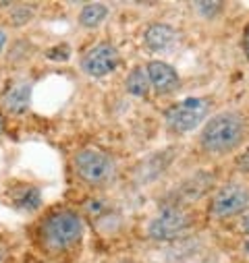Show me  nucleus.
Listing matches in <instances>:
<instances>
[{"instance_id":"ddd939ff","label":"nucleus","mask_w":249,"mask_h":263,"mask_svg":"<svg viewBox=\"0 0 249 263\" xmlns=\"http://www.w3.org/2000/svg\"><path fill=\"white\" fill-rule=\"evenodd\" d=\"M110 15V9L102 3H87L79 9V15H77V23L83 27V29H96L100 27Z\"/></svg>"},{"instance_id":"9b49d317","label":"nucleus","mask_w":249,"mask_h":263,"mask_svg":"<svg viewBox=\"0 0 249 263\" xmlns=\"http://www.w3.org/2000/svg\"><path fill=\"white\" fill-rule=\"evenodd\" d=\"M31 96H33V87L29 81H19L15 85H11L5 96H3V108L5 112L13 114V116H23L29 112L31 108Z\"/></svg>"},{"instance_id":"6ab92c4d","label":"nucleus","mask_w":249,"mask_h":263,"mask_svg":"<svg viewBox=\"0 0 249 263\" xmlns=\"http://www.w3.org/2000/svg\"><path fill=\"white\" fill-rule=\"evenodd\" d=\"M69 54H71V52H69V46H67V44H58V46H54V48H50V50L46 52L48 58H52V60H60V62H62V60H67Z\"/></svg>"},{"instance_id":"7ed1b4c3","label":"nucleus","mask_w":249,"mask_h":263,"mask_svg":"<svg viewBox=\"0 0 249 263\" xmlns=\"http://www.w3.org/2000/svg\"><path fill=\"white\" fill-rule=\"evenodd\" d=\"M73 172L85 186L104 189L116 178V162L108 152L98 147H83L73 156Z\"/></svg>"},{"instance_id":"f8f14e48","label":"nucleus","mask_w":249,"mask_h":263,"mask_svg":"<svg viewBox=\"0 0 249 263\" xmlns=\"http://www.w3.org/2000/svg\"><path fill=\"white\" fill-rule=\"evenodd\" d=\"M9 203L19 214H33L42 208V191L33 184H17L9 191Z\"/></svg>"},{"instance_id":"393cba45","label":"nucleus","mask_w":249,"mask_h":263,"mask_svg":"<svg viewBox=\"0 0 249 263\" xmlns=\"http://www.w3.org/2000/svg\"><path fill=\"white\" fill-rule=\"evenodd\" d=\"M3 259H5V249L0 247V261H3Z\"/></svg>"},{"instance_id":"5701e85b","label":"nucleus","mask_w":249,"mask_h":263,"mask_svg":"<svg viewBox=\"0 0 249 263\" xmlns=\"http://www.w3.org/2000/svg\"><path fill=\"white\" fill-rule=\"evenodd\" d=\"M5 124H7V120H5V114L0 112V137H3V133H5Z\"/></svg>"},{"instance_id":"f257e3e1","label":"nucleus","mask_w":249,"mask_h":263,"mask_svg":"<svg viewBox=\"0 0 249 263\" xmlns=\"http://www.w3.org/2000/svg\"><path fill=\"white\" fill-rule=\"evenodd\" d=\"M249 137V118L239 110H224L212 114L200 133L198 145L206 156L224 158L241 149Z\"/></svg>"},{"instance_id":"39448f33","label":"nucleus","mask_w":249,"mask_h":263,"mask_svg":"<svg viewBox=\"0 0 249 263\" xmlns=\"http://www.w3.org/2000/svg\"><path fill=\"white\" fill-rule=\"evenodd\" d=\"M208 212L216 220H233L249 212V186L243 182H226L212 193Z\"/></svg>"},{"instance_id":"1a4fd4ad","label":"nucleus","mask_w":249,"mask_h":263,"mask_svg":"<svg viewBox=\"0 0 249 263\" xmlns=\"http://www.w3.org/2000/svg\"><path fill=\"white\" fill-rule=\"evenodd\" d=\"M179 44V29L168 23H150L144 31V46L154 54L172 52Z\"/></svg>"},{"instance_id":"f03ea898","label":"nucleus","mask_w":249,"mask_h":263,"mask_svg":"<svg viewBox=\"0 0 249 263\" xmlns=\"http://www.w3.org/2000/svg\"><path fill=\"white\" fill-rule=\"evenodd\" d=\"M85 232L83 216L71 208H58L46 214L38 224V242L48 253H67L75 249Z\"/></svg>"},{"instance_id":"b1692460","label":"nucleus","mask_w":249,"mask_h":263,"mask_svg":"<svg viewBox=\"0 0 249 263\" xmlns=\"http://www.w3.org/2000/svg\"><path fill=\"white\" fill-rule=\"evenodd\" d=\"M243 251H245V253H247V255H249V238H247V240H245V242H243Z\"/></svg>"},{"instance_id":"412c9836","label":"nucleus","mask_w":249,"mask_h":263,"mask_svg":"<svg viewBox=\"0 0 249 263\" xmlns=\"http://www.w3.org/2000/svg\"><path fill=\"white\" fill-rule=\"evenodd\" d=\"M7 44H9V33L0 27V54L5 52V48H7Z\"/></svg>"},{"instance_id":"f3484780","label":"nucleus","mask_w":249,"mask_h":263,"mask_svg":"<svg viewBox=\"0 0 249 263\" xmlns=\"http://www.w3.org/2000/svg\"><path fill=\"white\" fill-rule=\"evenodd\" d=\"M191 7H193V11H195L198 17L208 19V21L220 17L222 11H224V5L222 3H214V0H210V3H193Z\"/></svg>"},{"instance_id":"2eb2a0df","label":"nucleus","mask_w":249,"mask_h":263,"mask_svg":"<svg viewBox=\"0 0 249 263\" xmlns=\"http://www.w3.org/2000/svg\"><path fill=\"white\" fill-rule=\"evenodd\" d=\"M79 214L85 216L90 222H96L98 224V222L106 220L112 212H110V203L106 199H102V197H92V199H87L83 203V208H81Z\"/></svg>"},{"instance_id":"9d476101","label":"nucleus","mask_w":249,"mask_h":263,"mask_svg":"<svg viewBox=\"0 0 249 263\" xmlns=\"http://www.w3.org/2000/svg\"><path fill=\"white\" fill-rule=\"evenodd\" d=\"M146 73H148V79H150L152 89L158 96L172 93L181 85V79H179L176 69L170 67V64L164 62V60H150L146 64Z\"/></svg>"},{"instance_id":"6e6552de","label":"nucleus","mask_w":249,"mask_h":263,"mask_svg":"<svg viewBox=\"0 0 249 263\" xmlns=\"http://www.w3.org/2000/svg\"><path fill=\"white\" fill-rule=\"evenodd\" d=\"M212 182H214V176H212V172H206V170L187 176L179 184V189L172 193L170 199L164 201V205L185 208V205H189V203H195V201H200L202 197H206L210 193Z\"/></svg>"},{"instance_id":"20e7f679","label":"nucleus","mask_w":249,"mask_h":263,"mask_svg":"<svg viewBox=\"0 0 249 263\" xmlns=\"http://www.w3.org/2000/svg\"><path fill=\"white\" fill-rule=\"evenodd\" d=\"M212 108H214L212 98H204V96L185 98L164 110V122L172 133L187 135L210 118Z\"/></svg>"},{"instance_id":"423d86ee","label":"nucleus","mask_w":249,"mask_h":263,"mask_svg":"<svg viewBox=\"0 0 249 263\" xmlns=\"http://www.w3.org/2000/svg\"><path fill=\"white\" fill-rule=\"evenodd\" d=\"M193 226V218L185 208H172V205H164L150 222H148V238L156 240V242H166V240H174L181 238L187 230Z\"/></svg>"},{"instance_id":"4468645a","label":"nucleus","mask_w":249,"mask_h":263,"mask_svg":"<svg viewBox=\"0 0 249 263\" xmlns=\"http://www.w3.org/2000/svg\"><path fill=\"white\" fill-rule=\"evenodd\" d=\"M124 89H127V93L133 98H148L152 85H150L146 67H135L129 71L127 79H124Z\"/></svg>"},{"instance_id":"dca6fc26","label":"nucleus","mask_w":249,"mask_h":263,"mask_svg":"<svg viewBox=\"0 0 249 263\" xmlns=\"http://www.w3.org/2000/svg\"><path fill=\"white\" fill-rule=\"evenodd\" d=\"M33 15H35V11H33L31 5H11L9 19L15 27H23L33 19Z\"/></svg>"},{"instance_id":"4be33fe9","label":"nucleus","mask_w":249,"mask_h":263,"mask_svg":"<svg viewBox=\"0 0 249 263\" xmlns=\"http://www.w3.org/2000/svg\"><path fill=\"white\" fill-rule=\"evenodd\" d=\"M241 230L249 236V214H247V216H243V220H241Z\"/></svg>"},{"instance_id":"aec40b11","label":"nucleus","mask_w":249,"mask_h":263,"mask_svg":"<svg viewBox=\"0 0 249 263\" xmlns=\"http://www.w3.org/2000/svg\"><path fill=\"white\" fill-rule=\"evenodd\" d=\"M241 46H243V52H245V58H247V62H249V21H247V25H245V29H243V37H241Z\"/></svg>"},{"instance_id":"0eeeda50","label":"nucleus","mask_w":249,"mask_h":263,"mask_svg":"<svg viewBox=\"0 0 249 263\" xmlns=\"http://www.w3.org/2000/svg\"><path fill=\"white\" fill-rule=\"evenodd\" d=\"M118 64H120V54L110 42L96 44L79 58V67L83 75L92 79H102V77L112 75L118 69Z\"/></svg>"},{"instance_id":"a211bd4d","label":"nucleus","mask_w":249,"mask_h":263,"mask_svg":"<svg viewBox=\"0 0 249 263\" xmlns=\"http://www.w3.org/2000/svg\"><path fill=\"white\" fill-rule=\"evenodd\" d=\"M235 170L237 172H241V174H249V145L247 147H243V149H239L237 154H235Z\"/></svg>"}]
</instances>
